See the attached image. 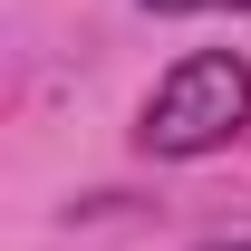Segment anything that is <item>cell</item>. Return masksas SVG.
<instances>
[{"label":"cell","instance_id":"obj_2","mask_svg":"<svg viewBox=\"0 0 251 251\" xmlns=\"http://www.w3.org/2000/svg\"><path fill=\"white\" fill-rule=\"evenodd\" d=\"M155 20H193V10H251V0H145Z\"/></svg>","mask_w":251,"mask_h":251},{"label":"cell","instance_id":"obj_1","mask_svg":"<svg viewBox=\"0 0 251 251\" xmlns=\"http://www.w3.org/2000/svg\"><path fill=\"white\" fill-rule=\"evenodd\" d=\"M251 126V68L232 49H193L184 68H164V87L145 97V126H135V145L145 155H213Z\"/></svg>","mask_w":251,"mask_h":251},{"label":"cell","instance_id":"obj_3","mask_svg":"<svg viewBox=\"0 0 251 251\" xmlns=\"http://www.w3.org/2000/svg\"><path fill=\"white\" fill-rule=\"evenodd\" d=\"M203 251H251V242H203Z\"/></svg>","mask_w":251,"mask_h":251}]
</instances>
